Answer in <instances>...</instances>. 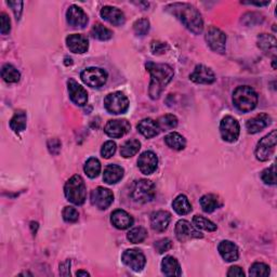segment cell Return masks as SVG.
Here are the masks:
<instances>
[{"label":"cell","mask_w":277,"mask_h":277,"mask_svg":"<svg viewBox=\"0 0 277 277\" xmlns=\"http://www.w3.org/2000/svg\"><path fill=\"white\" fill-rule=\"evenodd\" d=\"M168 11H170L173 15L184 24L188 29L194 34H200L204 28V21L201 19L199 11L194 6L190 4H171L166 7Z\"/></svg>","instance_id":"6da1fadb"},{"label":"cell","mask_w":277,"mask_h":277,"mask_svg":"<svg viewBox=\"0 0 277 277\" xmlns=\"http://www.w3.org/2000/svg\"><path fill=\"white\" fill-rule=\"evenodd\" d=\"M146 69L150 74V83L148 94L153 100H156L162 95L163 90L173 78L174 72L168 64H157L148 62Z\"/></svg>","instance_id":"7a4b0ae2"},{"label":"cell","mask_w":277,"mask_h":277,"mask_svg":"<svg viewBox=\"0 0 277 277\" xmlns=\"http://www.w3.org/2000/svg\"><path fill=\"white\" fill-rule=\"evenodd\" d=\"M233 103L240 112H251L258 104L257 92L249 86H239L233 92Z\"/></svg>","instance_id":"3957f363"},{"label":"cell","mask_w":277,"mask_h":277,"mask_svg":"<svg viewBox=\"0 0 277 277\" xmlns=\"http://www.w3.org/2000/svg\"><path fill=\"white\" fill-rule=\"evenodd\" d=\"M64 194L72 204L80 206L85 203L87 197L86 184L80 175H73V177L66 182L64 188Z\"/></svg>","instance_id":"277c9868"},{"label":"cell","mask_w":277,"mask_h":277,"mask_svg":"<svg viewBox=\"0 0 277 277\" xmlns=\"http://www.w3.org/2000/svg\"><path fill=\"white\" fill-rule=\"evenodd\" d=\"M155 195H156L155 184L152 181L145 179L137 181L133 184L130 191L131 198L140 204L148 203V201L154 199Z\"/></svg>","instance_id":"5b68a950"},{"label":"cell","mask_w":277,"mask_h":277,"mask_svg":"<svg viewBox=\"0 0 277 277\" xmlns=\"http://www.w3.org/2000/svg\"><path fill=\"white\" fill-rule=\"evenodd\" d=\"M104 106L110 114H124L129 108V100L122 92H113L105 97Z\"/></svg>","instance_id":"8992f818"},{"label":"cell","mask_w":277,"mask_h":277,"mask_svg":"<svg viewBox=\"0 0 277 277\" xmlns=\"http://www.w3.org/2000/svg\"><path fill=\"white\" fill-rule=\"evenodd\" d=\"M277 141V131L273 130L259 141L256 147V157L260 162H266L273 155Z\"/></svg>","instance_id":"52a82bcc"},{"label":"cell","mask_w":277,"mask_h":277,"mask_svg":"<svg viewBox=\"0 0 277 277\" xmlns=\"http://www.w3.org/2000/svg\"><path fill=\"white\" fill-rule=\"evenodd\" d=\"M81 80L91 88H100L107 80V73L99 67H89L80 75Z\"/></svg>","instance_id":"ba28073f"},{"label":"cell","mask_w":277,"mask_h":277,"mask_svg":"<svg viewBox=\"0 0 277 277\" xmlns=\"http://www.w3.org/2000/svg\"><path fill=\"white\" fill-rule=\"evenodd\" d=\"M221 137L226 142H235L240 133L239 122L232 116H225L220 124Z\"/></svg>","instance_id":"9c48e42d"},{"label":"cell","mask_w":277,"mask_h":277,"mask_svg":"<svg viewBox=\"0 0 277 277\" xmlns=\"http://www.w3.org/2000/svg\"><path fill=\"white\" fill-rule=\"evenodd\" d=\"M91 204L99 208L100 210H105L114 201L113 193L105 188H97L91 192Z\"/></svg>","instance_id":"30bf717a"},{"label":"cell","mask_w":277,"mask_h":277,"mask_svg":"<svg viewBox=\"0 0 277 277\" xmlns=\"http://www.w3.org/2000/svg\"><path fill=\"white\" fill-rule=\"evenodd\" d=\"M122 262L133 271H142L146 264L145 256L138 249L126 250L121 257Z\"/></svg>","instance_id":"8fae6325"},{"label":"cell","mask_w":277,"mask_h":277,"mask_svg":"<svg viewBox=\"0 0 277 277\" xmlns=\"http://www.w3.org/2000/svg\"><path fill=\"white\" fill-rule=\"evenodd\" d=\"M206 41L209 45V47L213 50L214 52L218 53H224L225 52V43H226V36L225 34L217 27H210L208 29L206 34Z\"/></svg>","instance_id":"7c38bea8"},{"label":"cell","mask_w":277,"mask_h":277,"mask_svg":"<svg viewBox=\"0 0 277 277\" xmlns=\"http://www.w3.org/2000/svg\"><path fill=\"white\" fill-rule=\"evenodd\" d=\"M175 236L178 240L184 242L193 238H203V234L197 231L187 220H180L175 225Z\"/></svg>","instance_id":"4fadbf2b"},{"label":"cell","mask_w":277,"mask_h":277,"mask_svg":"<svg viewBox=\"0 0 277 277\" xmlns=\"http://www.w3.org/2000/svg\"><path fill=\"white\" fill-rule=\"evenodd\" d=\"M131 126L128 120L126 119H113L108 120L105 125L104 131L108 137L111 138H121L125 134H127L130 131Z\"/></svg>","instance_id":"5bb4252c"},{"label":"cell","mask_w":277,"mask_h":277,"mask_svg":"<svg viewBox=\"0 0 277 277\" xmlns=\"http://www.w3.org/2000/svg\"><path fill=\"white\" fill-rule=\"evenodd\" d=\"M67 87H69L70 98L73 103H75L78 106H83L87 104L88 92L85 88L81 87L76 80L70 79L69 81H67Z\"/></svg>","instance_id":"9a60e30c"},{"label":"cell","mask_w":277,"mask_h":277,"mask_svg":"<svg viewBox=\"0 0 277 277\" xmlns=\"http://www.w3.org/2000/svg\"><path fill=\"white\" fill-rule=\"evenodd\" d=\"M190 79L200 85H211L216 80L214 73L205 65H197L194 72L190 75Z\"/></svg>","instance_id":"2e32d148"},{"label":"cell","mask_w":277,"mask_h":277,"mask_svg":"<svg viewBox=\"0 0 277 277\" xmlns=\"http://www.w3.org/2000/svg\"><path fill=\"white\" fill-rule=\"evenodd\" d=\"M66 20L72 26L83 28L88 24V15L80 7L73 5L66 12Z\"/></svg>","instance_id":"e0dca14e"},{"label":"cell","mask_w":277,"mask_h":277,"mask_svg":"<svg viewBox=\"0 0 277 277\" xmlns=\"http://www.w3.org/2000/svg\"><path fill=\"white\" fill-rule=\"evenodd\" d=\"M158 165V158L155 153L146 150L142 153L138 159V166L140 171L143 174H152L156 169Z\"/></svg>","instance_id":"ac0fdd59"},{"label":"cell","mask_w":277,"mask_h":277,"mask_svg":"<svg viewBox=\"0 0 277 277\" xmlns=\"http://www.w3.org/2000/svg\"><path fill=\"white\" fill-rule=\"evenodd\" d=\"M66 46L74 53H85L89 48V41L86 36L73 34L66 38Z\"/></svg>","instance_id":"d6986e66"},{"label":"cell","mask_w":277,"mask_h":277,"mask_svg":"<svg viewBox=\"0 0 277 277\" xmlns=\"http://www.w3.org/2000/svg\"><path fill=\"white\" fill-rule=\"evenodd\" d=\"M101 16H102V18L110 24L115 25V26L122 25L126 21L124 12L119 9H117V8L111 7V6H106L102 8V10H101Z\"/></svg>","instance_id":"ffe728a7"},{"label":"cell","mask_w":277,"mask_h":277,"mask_svg":"<svg viewBox=\"0 0 277 277\" xmlns=\"http://www.w3.org/2000/svg\"><path fill=\"white\" fill-rule=\"evenodd\" d=\"M271 116L265 113H261L249 119L246 124V128L249 133H258L265 129L271 124Z\"/></svg>","instance_id":"44dd1931"},{"label":"cell","mask_w":277,"mask_h":277,"mask_svg":"<svg viewBox=\"0 0 277 277\" xmlns=\"http://www.w3.org/2000/svg\"><path fill=\"white\" fill-rule=\"evenodd\" d=\"M171 220V214L168 211L159 210L153 212L150 216V226L156 232H164L167 230L168 225H169Z\"/></svg>","instance_id":"7402d4cb"},{"label":"cell","mask_w":277,"mask_h":277,"mask_svg":"<svg viewBox=\"0 0 277 277\" xmlns=\"http://www.w3.org/2000/svg\"><path fill=\"white\" fill-rule=\"evenodd\" d=\"M111 222L118 230H127L133 224V218L125 210L117 209L111 216Z\"/></svg>","instance_id":"603a6c76"},{"label":"cell","mask_w":277,"mask_h":277,"mask_svg":"<svg viewBox=\"0 0 277 277\" xmlns=\"http://www.w3.org/2000/svg\"><path fill=\"white\" fill-rule=\"evenodd\" d=\"M218 249H219V253H220L221 257L225 260L226 262L236 261L239 257L237 246L230 240L221 241Z\"/></svg>","instance_id":"cb8c5ba5"},{"label":"cell","mask_w":277,"mask_h":277,"mask_svg":"<svg viewBox=\"0 0 277 277\" xmlns=\"http://www.w3.org/2000/svg\"><path fill=\"white\" fill-rule=\"evenodd\" d=\"M138 130L141 134H143V136L147 139L154 138L159 132H161L158 122L152 118L142 119L138 124Z\"/></svg>","instance_id":"d4e9b609"},{"label":"cell","mask_w":277,"mask_h":277,"mask_svg":"<svg viewBox=\"0 0 277 277\" xmlns=\"http://www.w3.org/2000/svg\"><path fill=\"white\" fill-rule=\"evenodd\" d=\"M162 272L166 276H180L182 274L178 260L171 256L164 258L162 261Z\"/></svg>","instance_id":"484cf974"},{"label":"cell","mask_w":277,"mask_h":277,"mask_svg":"<svg viewBox=\"0 0 277 277\" xmlns=\"http://www.w3.org/2000/svg\"><path fill=\"white\" fill-rule=\"evenodd\" d=\"M124 177V169L120 166L110 165L105 168L103 173V180L107 184H115L119 182Z\"/></svg>","instance_id":"4316f807"},{"label":"cell","mask_w":277,"mask_h":277,"mask_svg":"<svg viewBox=\"0 0 277 277\" xmlns=\"http://www.w3.org/2000/svg\"><path fill=\"white\" fill-rule=\"evenodd\" d=\"M200 206L205 212L210 213L222 206V201L219 196L214 194H206L200 198Z\"/></svg>","instance_id":"83f0119b"},{"label":"cell","mask_w":277,"mask_h":277,"mask_svg":"<svg viewBox=\"0 0 277 277\" xmlns=\"http://www.w3.org/2000/svg\"><path fill=\"white\" fill-rule=\"evenodd\" d=\"M165 142L168 146L175 150H181L187 145L186 139L178 132H171L169 134H167L165 137Z\"/></svg>","instance_id":"f1b7e54d"},{"label":"cell","mask_w":277,"mask_h":277,"mask_svg":"<svg viewBox=\"0 0 277 277\" xmlns=\"http://www.w3.org/2000/svg\"><path fill=\"white\" fill-rule=\"evenodd\" d=\"M172 207L174 211L180 216L188 214L192 211V205L190 204V201L186 195H179L175 198L172 203Z\"/></svg>","instance_id":"f546056e"},{"label":"cell","mask_w":277,"mask_h":277,"mask_svg":"<svg viewBox=\"0 0 277 277\" xmlns=\"http://www.w3.org/2000/svg\"><path fill=\"white\" fill-rule=\"evenodd\" d=\"M141 148V143L139 140L132 139L127 142H125L120 148V155L125 158H129L136 155Z\"/></svg>","instance_id":"4dcf8cb0"},{"label":"cell","mask_w":277,"mask_h":277,"mask_svg":"<svg viewBox=\"0 0 277 277\" xmlns=\"http://www.w3.org/2000/svg\"><path fill=\"white\" fill-rule=\"evenodd\" d=\"M2 76L6 82L15 83L20 80L21 74L13 65L5 64L3 66V70H2Z\"/></svg>","instance_id":"1f68e13d"},{"label":"cell","mask_w":277,"mask_h":277,"mask_svg":"<svg viewBox=\"0 0 277 277\" xmlns=\"http://www.w3.org/2000/svg\"><path fill=\"white\" fill-rule=\"evenodd\" d=\"M10 128L14 132H22L26 128V114L23 111L15 112L10 120Z\"/></svg>","instance_id":"d6a6232c"},{"label":"cell","mask_w":277,"mask_h":277,"mask_svg":"<svg viewBox=\"0 0 277 277\" xmlns=\"http://www.w3.org/2000/svg\"><path fill=\"white\" fill-rule=\"evenodd\" d=\"M91 35L94 38H97L99 40H108L113 37V32L111 29H108L105 27L102 24H96L94 27L91 29Z\"/></svg>","instance_id":"836d02e7"},{"label":"cell","mask_w":277,"mask_h":277,"mask_svg":"<svg viewBox=\"0 0 277 277\" xmlns=\"http://www.w3.org/2000/svg\"><path fill=\"white\" fill-rule=\"evenodd\" d=\"M157 122H158L159 129H161V131L162 130L168 131V130H171V129H174L175 127H177L178 118L172 114H168V115L162 116L161 118L157 120Z\"/></svg>","instance_id":"e575fe53"},{"label":"cell","mask_w":277,"mask_h":277,"mask_svg":"<svg viewBox=\"0 0 277 277\" xmlns=\"http://www.w3.org/2000/svg\"><path fill=\"white\" fill-rule=\"evenodd\" d=\"M85 172L91 179L97 178L101 172V163L99 162V159L95 157L89 158L85 165Z\"/></svg>","instance_id":"d590c367"},{"label":"cell","mask_w":277,"mask_h":277,"mask_svg":"<svg viewBox=\"0 0 277 277\" xmlns=\"http://www.w3.org/2000/svg\"><path fill=\"white\" fill-rule=\"evenodd\" d=\"M147 237V232L144 228L139 226V228H134L130 230L127 234V238L132 244H140V242L144 241Z\"/></svg>","instance_id":"8d00e7d4"},{"label":"cell","mask_w":277,"mask_h":277,"mask_svg":"<svg viewBox=\"0 0 277 277\" xmlns=\"http://www.w3.org/2000/svg\"><path fill=\"white\" fill-rule=\"evenodd\" d=\"M193 223H194V225L197 229H200V230H205L208 232L217 231V225L210 220H208L201 216H195L194 218H193Z\"/></svg>","instance_id":"74e56055"},{"label":"cell","mask_w":277,"mask_h":277,"mask_svg":"<svg viewBox=\"0 0 277 277\" xmlns=\"http://www.w3.org/2000/svg\"><path fill=\"white\" fill-rule=\"evenodd\" d=\"M258 47L263 51H268L276 47V39L274 36L267 35V34H261L258 37Z\"/></svg>","instance_id":"f35d334b"},{"label":"cell","mask_w":277,"mask_h":277,"mask_svg":"<svg viewBox=\"0 0 277 277\" xmlns=\"http://www.w3.org/2000/svg\"><path fill=\"white\" fill-rule=\"evenodd\" d=\"M270 274V266L262 262H256L251 265L249 270L250 276L256 277H266Z\"/></svg>","instance_id":"ab89813d"},{"label":"cell","mask_w":277,"mask_h":277,"mask_svg":"<svg viewBox=\"0 0 277 277\" xmlns=\"http://www.w3.org/2000/svg\"><path fill=\"white\" fill-rule=\"evenodd\" d=\"M133 30L139 36H144L149 30V22L146 19H140L133 24Z\"/></svg>","instance_id":"60d3db41"},{"label":"cell","mask_w":277,"mask_h":277,"mask_svg":"<svg viewBox=\"0 0 277 277\" xmlns=\"http://www.w3.org/2000/svg\"><path fill=\"white\" fill-rule=\"evenodd\" d=\"M261 179L265 184L268 186H275L276 184V172H275V166L272 165L270 168L263 170L261 174Z\"/></svg>","instance_id":"b9f144b4"},{"label":"cell","mask_w":277,"mask_h":277,"mask_svg":"<svg viewBox=\"0 0 277 277\" xmlns=\"http://www.w3.org/2000/svg\"><path fill=\"white\" fill-rule=\"evenodd\" d=\"M63 219L67 223H74L77 222L79 219V213L76 209L73 207H65L63 210Z\"/></svg>","instance_id":"7bdbcfd3"},{"label":"cell","mask_w":277,"mask_h":277,"mask_svg":"<svg viewBox=\"0 0 277 277\" xmlns=\"http://www.w3.org/2000/svg\"><path fill=\"white\" fill-rule=\"evenodd\" d=\"M116 148H117V145L114 141H107L103 144L102 149H101V155H102L103 158H106V159L111 158L116 153Z\"/></svg>","instance_id":"ee69618b"},{"label":"cell","mask_w":277,"mask_h":277,"mask_svg":"<svg viewBox=\"0 0 277 277\" xmlns=\"http://www.w3.org/2000/svg\"><path fill=\"white\" fill-rule=\"evenodd\" d=\"M155 248L158 254H164L172 248V242L169 238H163L155 242Z\"/></svg>","instance_id":"f6af8a7d"},{"label":"cell","mask_w":277,"mask_h":277,"mask_svg":"<svg viewBox=\"0 0 277 277\" xmlns=\"http://www.w3.org/2000/svg\"><path fill=\"white\" fill-rule=\"evenodd\" d=\"M0 21H2V26H0V32H2L3 35H7V34H9L10 29H11V22L9 16L7 15V13L3 12L0 14Z\"/></svg>","instance_id":"bcb514c9"},{"label":"cell","mask_w":277,"mask_h":277,"mask_svg":"<svg viewBox=\"0 0 277 277\" xmlns=\"http://www.w3.org/2000/svg\"><path fill=\"white\" fill-rule=\"evenodd\" d=\"M150 48H152V52L154 54H164L167 51L168 46L164 43H161V41H153Z\"/></svg>","instance_id":"7dc6e473"},{"label":"cell","mask_w":277,"mask_h":277,"mask_svg":"<svg viewBox=\"0 0 277 277\" xmlns=\"http://www.w3.org/2000/svg\"><path fill=\"white\" fill-rule=\"evenodd\" d=\"M8 5L12 8V10L15 15V19L20 20L22 10H23V3L22 2H8Z\"/></svg>","instance_id":"c3c4849f"},{"label":"cell","mask_w":277,"mask_h":277,"mask_svg":"<svg viewBox=\"0 0 277 277\" xmlns=\"http://www.w3.org/2000/svg\"><path fill=\"white\" fill-rule=\"evenodd\" d=\"M228 276L230 277H244L245 273L241 270L239 266H232L230 267V270L228 272Z\"/></svg>","instance_id":"681fc988"},{"label":"cell","mask_w":277,"mask_h":277,"mask_svg":"<svg viewBox=\"0 0 277 277\" xmlns=\"http://www.w3.org/2000/svg\"><path fill=\"white\" fill-rule=\"evenodd\" d=\"M70 266H71V261H65L60 265V274L63 276H69L71 275L70 272Z\"/></svg>","instance_id":"f907efd6"},{"label":"cell","mask_w":277,"mask_h":277,"mask_svg":"<svg viewBox=\"0 0 277 277\" xmlns=\"http://www.w3.org/2000/svg\"><path fill=\"white\" fill-rule=\"evenodd\" d=\"M247 4H249V5H256V6H260V7H261V6H266V5H268L270 3L265 2V3H247Z\"/></svg>","instance_id":"816d5d0a"},{"label":"cell","mask_w":277,"mask_h":277,"mask_svg":"<svg viewBox=\"0 0 277 277\" xmlns=\"http://www.w3.org/2000/svg\"><path fill=\"white\" fill-rule=\"evenodd\" d=\"M76 275H77V276H89V273L86 272V271H78V272L76 273Z\"/></svg>","instance_id":"f5cc1de1"},{"label":"cell","mask_w":277,"mask_h":277,"mask_svg":"<svg viewBox=\"0 0 277 277\" xmlns=\"http://www.w3.org/2000/svg\"><path fill=\"white\" fill-rule=\"evenodd\" d=\"M275 62H276V57L273 58V69L275 70L276 69V65H275Z\"/></svg>","instance_id":"db71d44e"}]
</instances>
